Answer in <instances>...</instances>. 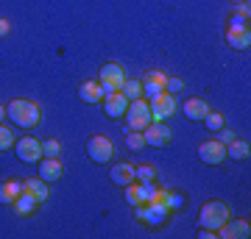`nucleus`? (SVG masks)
Wrapping results in <instances>:
<instances>
[{"instance_id": "obj_13", "label": "nucleus", "mask_w": 251, "mask_h": 239, "mask_svg": "<svg viewBox=\"0 0 251 239\" xmlns=\"http://www.w3.org/2000/svg\"><path fill=\"white\" fill-rule=\"evenodd\" d=\"M128 109V100L123 98V92H112V95H103V114L109 120H117V117L126 114Z\"/></svg>"}, {"instance_id": "obj_8", "label": "nucleus", "mask_w": 251, "mask_h": 239, "mask_svg": "<svg viewBox=\"0 0 251 239\" xmlns=\"http://www.w3.org/2000/svg\"><path fill=\"white\" fill-rule=\"evenodd\" d=\"M159 186H156V181L153 184H140V181H134V184L126 186V200L131 206H140V203H151L153 192H156Z\"/></svg>"}, {"instance_id": "obj_36", "label": "nucleus", "mask_w": 251, "mask_h": 239, "mask_svg": "<svg viewBox=\"0 0 251 239\" xmlns=\"http://www.w3.org/2000/svg\"><path fill=\"white\" fill-rule=\"evenodd\" d=\"M232 3H234V6H237V3H249V0H232Z\"/></svg>"}, {"instance_id": "obj_14", "label": "nucleus", "mask_w": 251, "mask_h": 239, "mask_svg": "<svg viewBox=\"0 0 251 239\" xmlns=\"http://www.w3.org/2000/svg\"><path fill=\"white\" fill-rule=\"evenodd\" d=\"M23 192L31 195L36 203H45L48 197H50V192H48V181H42V178H28V181H23Z\"/></svg>"}, {"instance_id": "obj_2", "label": "nucleus", "mask_w": 251, "mask_h": 239, "mask_svg": "<svg viewBox=\"0 0 251 239\" xmlns=\"http://www.w3.org/2000/svg\"><path fill=\"white\" fill-rule=\"evenodd\" d=\"M229 220V206L224 200H206L201 209H198V228H209V231H218L224 222Z\"/></svg>"}, {"instance_id": "obj_18", "label": "nucleus", "mask_w": 251, "mask_h": 239, "mask_svg": "<svg viewBox=\"0 0 251 239\" xmlns=\"http://www.w3.org/2000/svg\"><path fill=\"white\" fill-rule=\"evenodd\" d=\"M249 153H251V148H249V142H246V139H237V136H234V139L226 145V159L246 161V159H249Z\"/></svg>"}, {"instance_id": "obj_10", "label": "nucleus", "mask_w": 251, "mask_h": 239, "mask_svg": "<svg viewBox=\"0 0 251 239\" xmlns=\"http://www.w3.org/2000/svg\"><path fill=\"white\" fill-rule=\"evenodd\" d=\"M17 159L25 161V164H36L42 159V142L34 139V136H23L17 142Z\"/></svg>"}, {"instance_id": "obj_31", "label": "nucleus", "mask_w": 251, "mask_h": 239, "mask_svg": "<svg viewBox=\"0 0 251 239\" xmlns=\"http://www.w3.org/2000/svg\"><path fill=\"white\" fill-rule=\"evenodd\" d=\"M181 89H184V81H181V78H168V81H165V92L176 95V92H181Z\"/></svg>"}, {"instance_id": "obj_16", "label": "nucleus", "mask_w": 251, "mask_h": 239, "mask_svg": "<svg viewBox=\"0 0 251 239\" xmlns=\"http://www.w3.org/2000/svg\"><path fill=\"white\" fill-rule=\"evenodd\" d=\"M109 178H112V184H117V186L134 184V164H126V161H120V164H115V167H112Z\"/></svg>"}, {"instance_id": "obj_28", "label": "nucleus", "mask_w": 251, "mask_h": 239, "mask_svg": "<svg viewBox=\"0 0 251 239\" xmlns=\"http://www.w3.org/2000/svg\"><path fill=\"white\" fill-rule=\"evenodd\" d=\"M165 81H168V75L162 70H148L143 75V84H156V87H162V89H165Z\"/></svg>"}, {"instance_id": "obj_29", "label": "nucleus", "mask_w": 251, "mask_h": 239, "mask_svg": "<svg viewBox=\"0 0 251 239\" xmlns=\"http://www.w3.org/2000/svg\"><path fill=\"white\" fill-rule=\"evenodd\" d=\"M226 31H249V17L234 11L232 20H229V28H226Z\"/></svg>"}, {"instance_id": "obj_23", "label": "nucleus", "mask_w": 251, "mask_h": 239, "mask_svg": "<svg viewBox=\"0 0 251 239\" xmlns=\"http://www.w3.org/2000/svg\"><path fill=\"white\" fill-rule=\"evenodd\" d=\"M120 92H123L126 100H140L143 98V81H123V87H120Z\"/></svg>"}, {"instance_id": "obj_15", "label": "nucleus", "mask_w": 251, "mask_h": 239, "mask_svg": "<svg viewBox=\"0 0 251 239\" xmlns=\"http://www.w3.org/2000/svg\"><path fill=\"white\" fill-rule=\"evenodd\" d=\"M36 164H39V178H42V181H48V184H50V181H59V178H62V161L59 159H39L36 161Z\"/></svg>"}, {"instance_id": "obj_35", "label": "nucleus", "mask_w": 251, "mask_h": 239, "mask_svg": "<svg viewBox=\"0 0 251 239\" xmlns=\"http://www.w3.org/2000/svg\"><path fill=\"white\" fill-rule=\"evenodd\" d=\"M3 117H6V106H0V123H3Z\"/></svg>"}, {"instance_id": "obj_32", "label": "nucleus", "mask_w": 251, "mask_h": 239, "mask_svg": "<svg viewBox=\"0 0 251 239\" xmlns=\"http://www.w3.org/2000/svg\"><path fill=\"white\" fill-rule=\"evenodd\" d=\"M218 133V142H224V145H229V142L234 139V133L229 131V128H221V131H215Z\"/></svg>"}, {"instance_id": "obj_6", "label": "nucleus", "mask_w": 251, "mask_h": 239, "mask_svg": "<svg viewBox=\"0 0 251 239\" xmlns=\"http://www.w3.org/2000/svg\"><path fill=\"white\" fill-rule=\"evenodd\" d=\"M134 214H137V220L140 222H145V225H151V228H159L162 222L171 217V212L165 209V206H159V203H140V206H134Z\"/></svg>"}, {"instance_id": "obj_9", "label": "nucleus", "mask_w": 251, "mask_h": 239, "mask_svg": "<svg viewBox=\"0 0 251 239\" xmlns=\"http://www.w3.org/2000/svg\"><path fill=\"white\" fill-rule=\"evenodd\" d=\"M143 136H145V145H151V148H165V145H171L173 131L165 123H151L143 131Z\"/></svg>"}, {"instance_id": "obj_24", "label": "nucleus", "mask_w": 251, "mask_h": 239, "mask_svg": "<svg viewBox=\"0 0 251 239\" xmlns=\"http://www.w3.org/2000/svg\"><path fill=\"white\" fill-rule=\"evenodd\" d=\"M156 170L151 167V164H140V167H134V181H140V184H153L156 181Z\"/></svg>"}, {"instance_id": "obj_5", "label": "nucleus", "mask_w": 251, "mask_h": 239, "mask_svg": "<svg viewBox=\"0 0 251 239\" xmlns=\"http://www.w3.org/2000/svg\"><path fill=\"white\" fill-rule=\"evenodd\" d=\"M87 156H90L95 164H106V161H112V156H115V142L106 139V136H100V133H95V136L87 139Z\"/></svg>"}, {"instance_id": "obj_33", "label": "nucleus", "mask_w": 251, "mask_h": 239, "mask_svg": "<svg viewBox=\"0 0 251 239\" xmlns=\"http://www.w3.org/2000/svg\"><path fill=\"white\" fill-rule=\"evenodd\" d=\"M9 31H11L9 20H6V17H0V39H6V36H9Z\"/></svg>"}, {"instance_id": "obj_26", "label": "nucleus", "mask_w": 251, "mask_h": 239, "mask_svg": "<svg viewBox=\"0 0 251 239\" xmlns=\"http://www.w3.org/2000/svg\"><path fill=\"white\" fill-rule=\"evenodd\" d=\"M126 145H128V151H140V148H145V136L143 131H126Z\"/></svg>"}, {"instance_id": "obj_22", "label": "nucleus", "mask_w": 251, "mask_h": 239, "mask_svg": "<svg viewBox=\"0 0 251 239\" xmlns=\"http://www.w3.org/2000/svg\"><path fill=\"white\" fill-rule=\"evenodd\" d=\"M11 206H14V212H17L20 217H31V214L36 212V206H39V203H36V200H34L31 195H25V192H23V195H20Z\"/></svg>"}, {"instance_id": "obj_11", "label": "nucleus", "mask_w": 251, "mask_h": 239, "mask_svg": "<svg viewBox=\"0 0 251 239\" xmlns=\"http://www.w3.org/2000/svg\"><path fill=\"white\" fill-rule=\"evenodd\" d=\"M198 156L204 164H224L226 159V145L218 139H209V142H201L198 145Z\"/></svg>"}, {"instance_id": "obj_34", "label": "nucleus", "mask_w": 251, "mask_h": 239, "mask_svg": "<svg viewBox=\"0 0 251 239\" xmlns=\"http://www.w3.org/2000/svg\"><path fill=\"white\" fill-rule=\"evenodd\" d=\"M198 237H201V239H212V237H215V231H209V228H198Z\"/></svg>"}, {"instance_id": "obj_1", "label": "nucleus", "mask_w": 251, "mask_h": 239, "mask_svg": "<svg viewBox=\"0 0 251 239\" xmlns=\"http://www.w3.org/2000/svg\"><path fill=\"white\" fill-rule=\"evenodd\" d=\"M6 117H9L14 125H20V128H34L36 123H39V117H42V111H39V106H36L34 100H11L9 106H6Z\"/></svg>"}, {"instance_id": "obj_30", "label": "nucleus", "mask_w": 251, "mask_h": 239, "mask_svg": "<svg viewBox=\"0 0 251 239\" xmlns=\"http://www.w3.org/2000/svg\"><path fill=\"white\" fill-rule=\"evenodd\" d=\"M11 145H14V133H11V128H6V125L0 123V151H6Z\"/></svg>"}, {"instance_id": "obj_21", "label": "nucleus", "mask_w": 251, "mask_h": 239, "mask_svg": "<svg viewBox=\"0 0 251 239\" xmlns=\"http://www.w3.org/2000/svg\"><path fill=\"white\" fill-rule=\"evenodd\" d=\"M226 44L234 50H249L251 47V34L249 31H226Z\"/></svg>"}, {"instance_id": "obj_4", "label": "nucleus", "mask_w": 251, "mask_h": 239, "mask_svg": "<svg viewBox=\"0 0 251 239\" xmlns=\"http://www.w3.org/2000/svg\"><path fill=\"white\" fill-rule=\"evenodd\" d=\"M123 81H126V72H123V67H120V64L106 62L103 67H100L98 84H100V92H103V95L120 92V87H123Z\"/></svg>"}, {"instance_id": "obj_12", "label": "nucleus", "mask_w": 251, "mask_h": 239, "mask_svg": "<svg viewBox=\"0 0 251 239\" xmlns=\"http://www.w3.org/2000/svg\"><path fill=\"white\" fill-rule=\"evenodd\" d=\"M215 237H221V239H249L251 225H249V220H226L224 225L215 231Z\"/></svg>"}, {"instance_id": "obj_25", "label": "nucleus", "mask_w": 251, "mask_h": 239, "mask_svg": "<svg viewBox=\"0 0 251 239\" xmlns=\"http://www.w3.org/2000/svg\"><path fill=\"white\" fill-rule=\"evenodd\" d=\"M42 156H45V159H59V156H62V142L59 139H45L42 142Z\"/></svg>"}, {"instance_id": "obj_20", "label": "nucleus", "mask_w": 251, "mask_h": 239, "mask_svg": "<svg viewBox=\"0 0 251 239\" xmlns=\"http://www.w3.org/2000/svg\"><path fill=\"white\" fill-rule=\"evenodd\" d=\"M23 195V181H6V184H0V203H14L17 197Z\"/></svg>"}, {"instance_id": "obj_7", "label": "nucleus", "mask_w": 251, "mask_h": 239, "mask_svg": "<svg viewBox=\"0 0 251 239\" xmlns=\"http://www.w3.org/2000/svg\"><path fill=\"white\" fill-rule=\"evenodd\" d=\"M148 106H151L153 123H165L171 114H176V98H173L171 92H159L153 100H148Z\"/></svg>"}, {"instance_id": "obj_3", "label": "nucleus", "mask_w": 251, "mask_h": 239, "mask_svg": "<svg viewBox=\"0 0 251 239\" xmlns=\"http://www.w3.org/2000/svg\"><path fill=\"white\" fill-rule=\"evenodd\" d=\"M126 123L131 131H145L148 125L153 123L151 120V106H148V100L140 98V100H128V109H126Z\"/></svg>"}, {"instance_id": "obj_19", "label": "nucleus", "mask_w": 251, "mask_h": 239, "mask_svg": "<svg viewBox=\"0 0 251 239\" xmlns=\"http://www.w3.org/2000/svg\"><path fill=\"white\" fill-rule=\"evenodd\" d=\"M181 111H184L187 120H204L206 111H209V106H206V100H201V98H190Z\"/></svg>"}, {"instance_id": "obj_27", "label": "nucleus", "mask_w": 251, "mask_h": 239, "mask_svg": "<svg viewBox=\"0 0 251 239\" xmlns=\"http://www.w3.org/2000/svg\"><path fill=\"white\" fill-rule=\"evenodd\" d=\"M204 123H206V128H209V131L215 133V131H221V128H224V114L209 109V111H206V117H204Z\"/></svg>"}, {"instance_id": "obj_17", "label": "nucleus", "mask_w": 251, "mask_h": 239, "mask_svg": "<svg viewBox=\"0 0 251 239\" xmlns=\"http://www.w3.org/2000/svg\"><path fill=\"white\" fill-rule=\"evenodd\" d=\"M78 98L84 100V103H100V100H103V92H100V84L98 81H84V84H81L78 87Z\"/></svg>"}]
</instances>
